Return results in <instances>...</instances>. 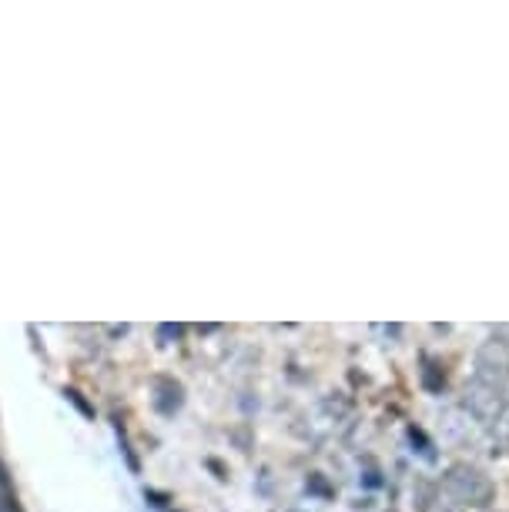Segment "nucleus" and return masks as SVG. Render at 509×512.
Instances as JSON below:
<instances>
[{"label": "nucleus", "instance_id": "obj_1", "mask_svg": "<svg viewBox=\"0 0 509 512\" xmlns=\"http://www.w3.org/2000/svg\"><path fill=\"white\" fill-rule=\"evenodd\" d=\"M443 489L463 506H489L496 499V486L489 482V476H483L476 466L469 462H456V466L446 469L443 476Z\"/></svg>", "mask_w": 509, "mask_h": 512}, {"label": "nucleus", "instance_id": "obj_2", "mask_svg": "<svg viewBox=\"0 0 509 512\" xmlns=\"http://www.w3.org/2000/svg\"><path fill=\"white\" fill-rule=\"evenodd\" d=\"M463 409H466V415L473 422L493 425L499 419V412L506 409V402H503V392H499V385L473 379V382L466 385V392H463Z\"/></svg>", "mask_w": 509, "mask_h": 512}, {"label": "nucleus", "instance_id": "obj_3", "mask_svg": "<svg viewBox=\"0 0 509 512\" xmlns=\"http://www.w3.org/2000/svg\"><path fill=\"white\" fill-rule=\"evenodd\" d=\"M476 379L489 385H503L509 379V342L503 335L489 338L476 352Z\"/></svg>", "mask_w": 509, "mask_h": 512}, {"label": "nucleus", "instance_id": "obj_4", "mask_svg": "<svg viewBox=\"0 0 509 512\" xmlns=\"http://www.w3.org/2000/svg\"><path fill=\"white\" fill-rule=\"evenodd\" d=\"M493 432H496V442L509 452V405L499 412V419L493 422Z\"/></svg>", "mask_w": 509, "mask_h": 512}]
</instances>
